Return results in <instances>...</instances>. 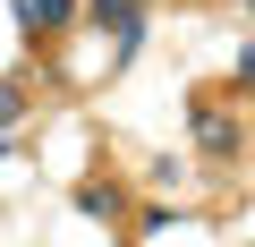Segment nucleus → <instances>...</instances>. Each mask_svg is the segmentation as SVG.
I'll return each mask as SVG.
<instances>
[{
    "label": "nucleus",
    "mask_w": 255,
    "mask_h": 247,
    "mask_svg": "<svg viewBox=\"0 0 255 247\" xmlns=\"http://www.w3.org/2000/svg\"><path fill=\"white\" fill-rule=\"evenodd\" d=\"M94 26H111V34H119V51H136V34H145V9H136V0H94Z\"/></svg>",
    "instance_id": "nucleus-1"
},
{
    "label": "nucleus",
    "mask_w": 255,
    "mask_h": 247,
    "mask_svg": "<svg viewBox=\"0 0 255 247\" xmlns=\"http://www.w3.org/2000/svg\"><path fill=\"white\" fill-rule=\"evenodd\" d=\"M68 17H77V0H17V26L26 34H60Z\"/></svg>",
    "instance_id": "nucleus-2"
},
{
    "label": "nucleus",
    "mask_w": 255,
    "mask_h": 247,
    "mask_svg": "<svg viewBox=\"0 0 255 247\" xmlns=\"http://www.w3.org/2000/svg\"><path fill=\"white\" fill-rule=\"evenodd\" d=\"M196 128H204V154H230V119L221 111H196Z\"/></svg>",
    "instance_id": "nucleus-3"
},
{
    "label": "nucleus",
    "mask_w": 255,
    "mask_h": 247,
    "mask_svg": "<svg viewBox=\"0 0 255 247\" xmlns=\"http://www.w3.org/2000/svg\"><path fill=\"white\" fill-rule=\"evenodd\" d=\"M26 119V85H0V128H17Z\"/></svg>",
    "instance_id": "nucleus-4"
},
{
    "label": "nucleus",
    "mask_w": 255,
    "mask_h": 247,
    "mask_svg": "<svg viewBox=\"0 0 255 247\" xmlns=\"http://www.w3.org/2000/svg\"><path fill=\"white\" fill-rule=\"evenodd\" d=\"M238 85H255V43H247V51H238Z\"/></svg>",
    "instance_id": "nucleus-5"
}]
</instances>
